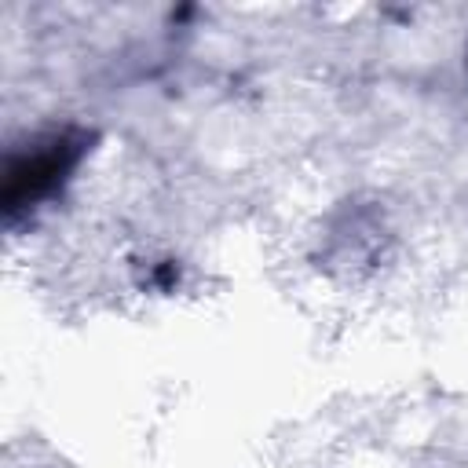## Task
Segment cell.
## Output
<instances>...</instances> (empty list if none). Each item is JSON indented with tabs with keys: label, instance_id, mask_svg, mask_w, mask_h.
<instances>
[{
	"label": "cell",
	"instance_id": "cell-1",
	"mask_svg": "<svg viewBox=\"0 0 468 468\" xmlns=\"http://www.w3.org/2000/svg\"><path fill=\"white\" fill-rule=\"evenodd\" d=\"M77 150H80V146L62 135V139H55V143H48L44 150L18 157V161L7 168V208L29 205V201L44 197L48 190H55V186L62 183V176L73 168Z\"/></svg>",
	"mask_w": 468,
	"mask_h": 468
}]
</instances>
